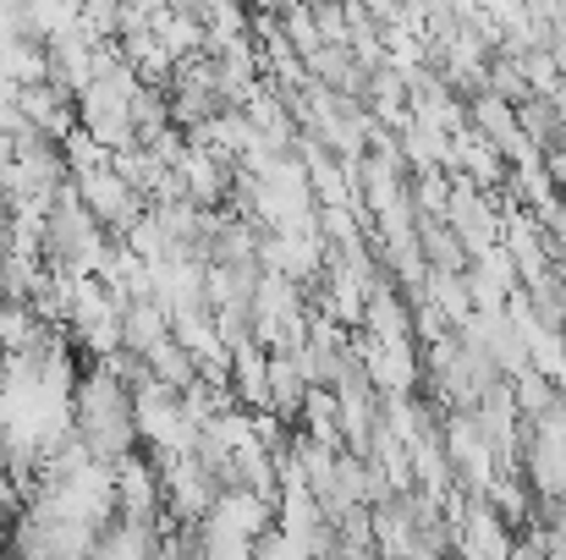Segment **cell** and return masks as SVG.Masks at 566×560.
<instances>
[{"mask_svg": "<svg viewBox=\"0 0 566 560\" xmlns=\"http://www.w3.org/2000/svg\"><path fill=\"white\" fill-rule=\"evenodd\" d=\"M72 429H77V440L94 451V462H122L127 451H138L133 390L111 369L94 363V369L72 384Z\"/></svg>", "mask_w": 566, "mask_h": 560, "instance_id": "cell-1", "label": "cell"}, {"mask_svg": "<svg viewBox=\"0 0 566 560\" xmlns=\"http://www.w3.org/2000/svg\"><path fill=\"white\" fill-rule=\"evenodd\" d=\"M105 242H111V236H105V225L83 209L77 187H61V192L44 203V231H39L44 270H61V275H94Z\"/></svg>", "mask_w": 566, "mask_h": 560, "instance_id": "cell-2", "label": "cell"}, {"mask_svg": "<svg viewBox=\"0 0 566 560\" xmlns=\"http://www.w3.org/2000/svg\"><path fill=\"white\" fill-rule=\"evenodd\" d=\"M77 187V198H83V209L105 225V236H122L149 203H144V192L127 182V177H116V166H99V171H88V177H72Z\"/></svg>", "mask_w": 566, "mask_h": 560, "instance_id": "cell-3", "label": "cell"}, {"mask_svg": "<svg viewBox=\"0 0 566 560\" xmlns=\"http://www.w3.org/2000/svg\"><path fill=\"white\" fill-rule=\"evenodd\" d=\"M270 528H275V500H264L253 489H220L209 517H203V533L220 545H253Z\"/></svg>", "mask_w": 566, "mask_h": 560, "instance_id": "cell-4", "label": "cell"}, {"mask_svg": "<svg viewBox=\"0 0 566 560\" xmlns=\"http://www.w3.org/2000/svg\"><path fill=\"white\" fill-rule=\"evenodd\" d=\"M111 495H116V517H144V522H155L160 506H166V484H160L155 456L127 451L122 462H111Z\"/></svg>", "mask_w": 566, "mask_h": 560, "instance_id": "cell-5", "label": "cell"}, {"mask_svg": "<svg viewBox=\"0 0 566 560\" xmlns=\"http://www.w3.org/2000/svg\"><path fill=\"white\" fill-rule=\"evenodd\" d=\"M264 412H275L281 423H297V412H303V395L314 390L303 369L292 363V352H270V369H264Z\"/></svg>", "mask_w": 566, "mask_h": 560, "instance_id": "cell-6", "label": "cell"}, {"mask_svg": "<svg viewBox=\"0 0 566 560\" xmlns=\"http://www.w3.org/2000/svg\"><path fill=\"white\" fill-rule=\"evenodd\" d=\"M412 236H418V258H423L429 275H462L468 270V247L446 220H418Z\"/></svg>", "mask_w": 566, "mask_h": 560, "instance_id": "cell-7", "label": "cell"}, {"mask_svg": "<svg viewBox=\"0 0 566 560\" xmlns=\"http://www.w3.org/2000/svg\"><path fill=\"white\" fill-rule=\"evenodd\" d=\"M166 336H171V314H166L155 297H133V303H122V347L149 352V347H160Z\"/></svg>", "mask_w": 566, "mask_h": 560, "instance_id": "cell-8", "label": "cell"}, {"mask_svg": "<svg viewBox=\"0 0 566 560\" xmlns=\"http://www.w3.org/2000/svg\"><path fill=\"white\" fill-rule=\"evenodd\" d=\"M144 358H149V373H155L160 384H171V390H188L192 379H198V369H192V358L182 352V347H177V341H171V336H166L160 347H149Z\"/></svg>", "mask_w": 566, "mask_h": 560, "instance_id": "cell-9", "label": "cell"}, {"mask_svg": "<svg viewBox=\"0 0 566 560\" xmlns=\"http://www.w3.org/2000/svg\"><path fill=\"white\" fill-rule=\"evenodd\" d=\"M39 330H50L28 303H0V352H22Z\"/></svg>", "mask_w": 566, "mask_h": 560, "instance_id": "cell-10", "label": "cell"}, {"mask_svg": "<svg viewBox=\"0 0 566 560\" xmlns=\"http://www.w3.org/2000/svg\"><path fill=\"white\" fill-rule=\"evenodd\" d=\"M253 560H314V550H308L303 539H292V533L270 528V533H259V539H253Z\"/></svg>", "mask_w": 566, "mask_h": 560, "instance_id": "cell-11", "label": "cell"}, {"mask_svg": "<svg viewBox=\"0 0 566 560\" xmlns=\"http://www.w3.org/2000/svg\"><path fill=\"white\" fill-rule=\"evenodd\" d=\"M0 560H6V539H0Z\"/></svg>", "mask_w": 566, "mask_h": 560, "instance_id": "cell-12", "label": "cell"}]
</instances>
